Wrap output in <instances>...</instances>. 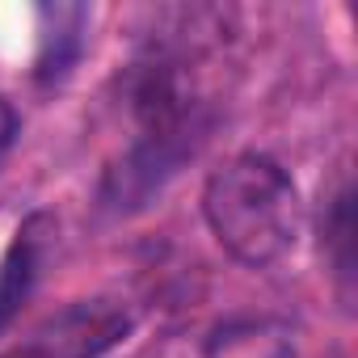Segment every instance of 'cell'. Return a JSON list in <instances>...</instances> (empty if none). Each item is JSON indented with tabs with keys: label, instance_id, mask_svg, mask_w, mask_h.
Wrapping results in <instances>:
<instances>
[{
	"label": "cell",
	"instance_id": "6da1fadb",
	"mask_svg": "<svg viewBox=\"0 0 358 358\" xmlns=\"http://www.w3.org/2000/svg\"><path fill=\"white\" fill-rule=\"evenodd\" d=\"M203 220L220 249L249 270L274 266L299 241L303 207L291 173L266 152L224 160L203 186Z\"/></svg>",
	"mask_w": 358,
	"mask_h": 358
},
{
	"label": "cell",
	"instance_id": "7a4b0ae2",
	"mask_svg": "<svg viewBox=\"0 0 358 358\" xmlns=\"http://www.w3.org/2000/svg\"><path fill=\"white\" fill-rule=\"evenodd\" d=\"M135 329V312L122 299L97 295L76 299L47 316L26 341H17L5 358H101Z\"/></svg>",
	"mask_w": 358,
	"mask_h": 358
},
{
	"label": "cell",
	"instance_id": "3957f363",
	"mask_svg": "<svg viewBox=\"0 0 358 358\" xmlns=\"http://www.w3.org/2000/svg\"><path fill=\"white\" fill-rule=\"evenodd\" d=\"M51 245H55L51 215H30L17 228L5 262H0V329H5L22 312V303L34 295V287L47 270V257H51Z\"/></svg>",
	"mask_w": 358,
	"mask_h": 358
},
{
	"label": "cell",
	"instance_id": "277c9868",
	"mask_svg": "<svg viewBox=\"0 0 358 358\" xmlns=\"http://www.w3.org/2000/svg\"><path fill=\"white\" fill-rule=\"evenodd\" d=\"M291 354H295L291 329L270 316L228 320L203 341V358H291Z\"/></svg>",
	"mask_w": 358,
	"mask_h": 358
},
{
	"label": "cell",
	"instance_id": "5b68a950",
	"mask_svg": "<svg viewBox=\"0 0 358 358\" xmlns=\"http://www.w3.org/2000/svg\"><path fill=\"white\" fill-rule=\"evenodd\" d=\"M38 22H43L38 26V76L59 80V76H68V68L80 55L89 13L80 5H43Z\"/></svg>",
	"mask_w": 358,
	"mask_h": 358
},
{
	"label": "cell",
	"instance_id": "8992f818",
	"mask_svg": "<svg viewBox=\"0 0 358 358\" xmlns=\"http://www.w3.org/2000/svg\"><path fill=\"white\" fill-rule=\"evenodd\" d=\"M320 249L333 257V274L341 282H350V274H354V190H350L345 177L337 182V190L324 203V215H320Z\"/></svg>",
	"mask_w": 358,
	"mask_h": 358
},
{
	"label": "cell",
	"instance_id": "52a82bcc",
	"mask_svg": "<svg viewBox=\"0 0 358 358\" xmlns=\"http://www.w3.org/2000/svg\"><path fill=\"white\" fill-rule=\"evenodd\" d=\"M17 131H22V122H17V110L0 97V160L9 156V148L17 143Z\"/></svg>",
	"mask_w": 358,
	"mask_h": 358
}]
</instances>
